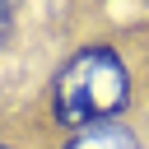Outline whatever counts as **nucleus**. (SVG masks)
Wrapping results in <instances>:
<instances>
[{
	"label": "nucleus",
	"instance_id": "nucleus-2",
	"mask_svg": "<svg viewBox=\"0 0 149 149\" xmlns=\"http://www.w3.org/2000/svg\"><path fill=\"white\" fill-rule=\"evenodd\" d=\"M65 149H140V144H135V135H130L126 126H112V121H107V126H88V130H79Z\"/></svg>",
	"mask_w": 149,
	"mask_h": 149
},
{
	"label": "nucleus",
	"instance_id": "nucleus-3",
	"mask_svg": "<svg viewBox=\"0 0 149 149\" xmlns=\"http://www.w3.org/2000/svg\"><path fill=\"white\" fill-rule=\"evenodd\" d=\"M5 37H9V0H0V47H5Z\"/></svg>",
	"mask_w": 149,
	"mask_h": 149
},
{
	"label": "nucleus",
	"instance_id": "nucleus-1",
	"mask_svg": "<svg viewBox=\"0 0 149 149\" xmlns=\"http://www.w3.org/2000/svg\"><path fill=\"white\" fill-rule=\"evenodd\" d=\"M130 79L116 51L107 47H84L79 56H70V65L56 79V116L65 126H107L121 107H126Z\"/></svg>",
	"mask_w": 149,
	"mask_h": 149
},
{
	"label": "nucleus",
	"instance_id": "nucleus-4",
	"mask_svg": "<svg viewBox=\"0 0 149 149\" xmlns=\"http://www.w3.org/2000/svg\"><path fill=\"white\" fill-rule=\"evenodd\" d=\"M0 149H9V144H0Z\"/></svg>",
	"mask_w": 149,
	"mask_h": 149
}]
</instances>
